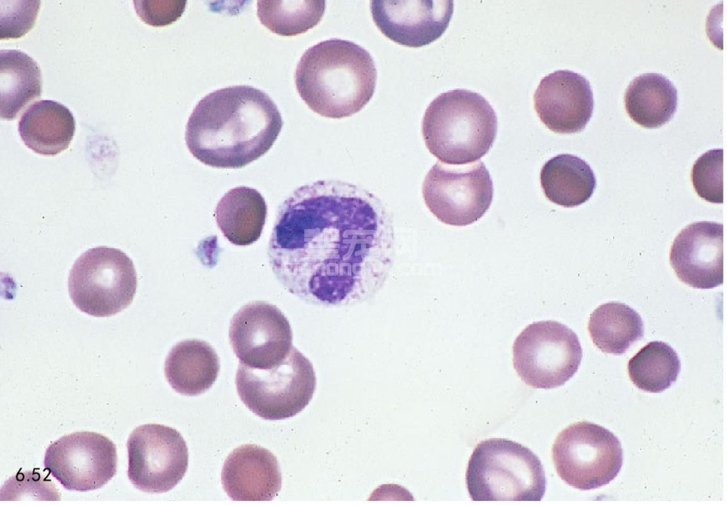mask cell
I'll return each mask as SVG.
<instances>
[{"label": "cell", "instance_id": "6da1fadb", "mask_svg": "<svg viewBox=\"0 0 727 506\" xmlns=\"http://www.w3.org/2000/svg\"><path fill=\"white\" fill-rule=\"evenodd\" d=\"M268 256L278 281L303 301L359 303L381 289L393 266L392 215L360 186L316 181L280 206Z\"/></svg>", "mask_w": 727, "mask_h": 506}, {"label": "cell", "instance_id": "7a4b0ae2", "mask_svg": "<svg viewBox=\"0 0 727 506\" xmlns=\"http://www.w3.org/2000/svg\"><path fill=\"white\" fill-rule=\"evenodd\" d=\"M283 125L264 91L247 85L215 90L203 97L186 125L190 152L205 165L241 168L265 154Z\"/></svg>", "mask_w": 727, "mask_h": 506}, {"label": "cell", "instance_id": "3957f363", "mask_svg": "<svg viewBox=\"0 0 727 506\" xmlns=\"http://www.w3.org/2000/svg\"><path fill=\"white\" fill-rule=\"evenodd\" d=\"M376 79L370 53L354 42L337 38L305 50L295 73L301 99L314 112L330 118L360 111L372 98Z\"/></svg>", "mask_w": 727, "mask_h": 506}, {"label": "cell", "instance_id": "277c9868", "mask_svg": "<svg viewBox=\"0 0 727 506\" xmlns=\"http://www.w3.org/2000/svg\"><path fill=\"white\" fill-rule=\"evenodd\" d=\"M496 114L481 94L454 89L427 106L422 133L430 152L442 163L465 164L484 156L496 136Z\"/></svg>", "mask_w": 727, "mask_h": 506}, {"label": "cell", "instance_id": "5b68a950", "mask_svg": "<svg viewBox=\"0 0 727 506\" xmlns=\"http://www.w3.org/2000/svg\"><path fill=\"white\" fill-rule=\"evenodd\" d=\"M466 483L474 501H540L546 478L530 449L506 439L479 443L470 457Z\"/></svg>", "mask_w": 727, "mask_h": 506}, {"label": "cell", "instance_id": "8992f818", "mask_svg": "<svg viewBox=\"0 0 727 506\" xmlns=\"http://www.w3.org/2000/svg\"><path fill=\"white\" fill-rule=\"evenodd\" d=\"M317 380L310 360L293 347L286 358L269 369L239 364L236 376L238 394L246 406L265 420L292 417L312 398Z\"/></svg>", "mask_w": 727, "mask_h": 506}, {"label": "cell", "instance_id": "52a82bcc", "mask_svg": "<svg viewBox=\"0 0 727 506\" xmlns=\"http://www.w3.org/2000/svg\"><path fill=\"white\" fill-rule=\"evenodd\" d=\"M137 288L132 260L121 250L104 246L84 252L69 275L70 298L82 312L110 317L127 308Z\"/></svg>", "mask_w": 727, "mask_h": 506}, {"label": "cell", "instance_id": "ba28073f", "mask_svg": "<svg viewBox=\"0 0 727 506\" xmlns=\"http://www.w3.org/2000/svg\"><path fill=\"white\" fill-rule=\"evenodd\" d=\"M552 459L558 476L567 484L589 490L608 484L617 476L623 455L613 433L599 425L581 421L558 434Z\"/></svg>", "mask_w": 727, "mask_h": 506}, {"label": "cell", "instance_id": "9c48e42d", "mask_svg": "<svg viewBox=\"0 0 727 506\" xmlns=\"http://www.w3.org/2000/svg\"><path fill=\"white\" fill-rule=\"evenodd\" d=\"M513 366L527 385L551 389L563 386L577 371L582 349L576 334L557 321L528 325L513 346Z\"/></svg>", "mask_w": 727, "mask_h": 506}, {"label": "cell", "instance_id": "30bf717a", "mask_svg": "<svg viewBox=\"0 0 727 506\" xmlns=\"http://www.w3.org/2000/svg\"><path fill=\"white\" fill-rule=\"evenodd\" d=\"M422 196L430 212L442 223L466 226L480 219L493 196L490 174L482 162L470 164L437 162L427 174Z\"/></svg>", "mask_w": 727, "mask_h": 506}, {"label": "cell", "instance_id": "8fae6325", "mask_svg": "<svg viewBox=\"0 0 727 506\" xmlns=\"http://www.w3.org/2000/svg\"><path fill=\"white\" fill-rule=\"evenodd\" d=\"M128 476L138 490L163 493L173 489L188 467V449L180 433L159 424L137 427L127 441Z\"/></svg>", "mask_w": 727, "mask_h": 506}, {"label": "cell", "instance_id": "7c38bea8", "mask_svg": "<svg viewBox=\"0 0 727 506\" xmlns=\"http://www.w3.org/2000/svg\"><path fill=\"white\" fill-rule=\"evenodd\" d=\"M44 466L69 490L102 488L116 473V448L108 437L94 432L65 435L46 449Z\"/></svg>", "mask_w": 727, "mask_h": 506}, {"label": "cell", "instance_id": "4fadbf2b", "mask_svg": "<svg viewBox=\"0 0 727 506\" xmlns=\"http://www.w3.org/2000/svg\"><path fill=\"white\" fill-rule=\"evenodd\" d=\"M229 336L240 363L257 369L278 366L293 347L288 320L276 306L263 301L240 308L231 320Z\"/></svg>", "mask_w": 727, "mask_h": 506}, {"label": "cell", "instance_id": "5bb4252c", "mask_svg": "<svg viewBox=\"0 0 727 506\" xmlns=\"http://www.w3.org/2000/svg\"><path fill=\"white\" fill-rule=\"evenodd\" d=\"M373 20L390 40L410 47H420L440 38L453 14V1L373 0Z\"/></svg>", "mask_w": 727, "mask_h": 506}, {"label": "cell", "instance_id": "9a60e30c", "mask_svg": "<svg viewBox=\"0 0 727 506\" xmlns=\"http://www.w3.org/2000/svg\"><path fill=\"white\" fill-rule=\"evenodd\" d=\"M533 100L542 123L561 134L576 133L585 128L594 106L589 81L568 69L557 70L542 78Z\"/></svg>", "mask_w": 727, "mask_h": 506}, {"label": "cell", "instance_id": "2e32d148", "mask_svg": "<svg viewBox=\"0 0 727 506\" xmlns=\"http://www.w3.org/2000/svg\"><path fill=\"white\" fill-rule=\"evenodd\" d=\"M723 227L721 223H691L675 237L669 261L680 281L694 288L710 289L723 281Z\"/></svg>", "mask_w": 727, "mask_h": 506}, {"label": "cell", "instance_id": "e0dca14e", "mask_svg": "<svg viewBox=\"0 0 727 506\" xmlns=\"http://www.w3.org/2000/svg\"><path fill=\"white\" fill-rule=\"evenodd\" d=\"M222 483L235 501H270L278 493L282 476L276 457L254 444L242 445L227 456Z\"/></svg>", "mask_w": 727, "mask_h": 506}, {"label": "cell", "instance_id": "ac0fdd59", "mask_svg": "<svg viewBox=\"0 0 727 506\" xmlns=\"http://www.w3.org/2000/svg\"><path fill=\"white\" fill-rule=\"evenodd\" d=\"M20 137L32 151L55 156L68 148L75 132L72 113L63 104L42 100L32 104L18 125Z\"/></svg>", "mask_w": 727, "mask_h": 506}, {"label": "cell", "instance_id": "d6986e66", "mask_svg": "<svg viewBox=\"0 0 727 506\" xmlns=\"http://www.w3.org/2000/svg\"><path fill=\"white\" fill-rule=\"evenodd\" d=\"M219 360L214 349L201 340H185L176 344L165 361V376L170 386L185 395H197L214 383L219 371Z\"/></svg>", "mask_w": 727, "mask_h": 506}, {"label": "cell", "instance_id": "ffe728a7", "mask_svg": "<svg viewBox=\"0 0 727 506\" xmlns=\"http://www.w3.org/2000/svg\"><path fill=\"white\" fill-rule=\"evenodd\" d=\"M267 206L256 189L238 186L219 200L214 211L217 226L232 244L249 245L257 241L264 227Z\"/></svg>", "mask_w": 727, "mask_h": 506}, {"label": "cell", "instance_id": "44dd1931", "mask_svg": "<svg viewBox=\"0 0 727 506\" xmlns=\"http://www.w3.org/2000/svg\"><path fill=\"white\" fill-rule=\"evenodd\" d=\"M624 103L628 115L635 123L646 128H656L673 117L677 106V91L664 75L645 73L628 84Z\"/></svg>", "mask_w": 727, "mask_h": 506}, {"label": "cell", "instance_id": "7402d4cb", "mask_svg": "<svg viewBox=\"0 0 727 506\" xmlns=\"http://www.w3.org/2000/svg\"><path fill=\"white\" fill-rule=\"evenodd\" d=\"M43 79L37 62L18 50L0 51L1 118L14 120L33 100L40 97Z\"/></svg>", "mask_w": 727, "mask_h": 506}, {"label": "cell", "instance_id": "603a6c76", "mask_svg": "<svg viewBox=\"0 0 727 506\" xmlns=\"http://www.w3.org/2000/svg\"><path fill=\"white\" fill-rule=\"evenodd\" d=\"M540 184L546 198L566 208L587 201L594 192L596 181L589 164L570 154L549 159L540 172Z\"/></svg>", "mask_w": 727, "mask_h": 506}, {"label": "cell", "instance_id": "cb8c5ba5", "mask_svg": "<svg viewBox=\"0 0 727 506\" xmlns=\"http://www.w3.org/2000/svg\"><path fill=\"white\" fill-rule=\"evenodd\" d=\"M588 330L594 345L605 353L621 355L644 334L640 315L619 302L600 305L591 313Z\"/></svg>", "mask_w": 727, "mask_h": 506}, {"label": "cell", "instance_id": "d4e9b609", "mask_svg": "<svg viewBox=\"0 0 727 506\" xmlns=\"http://www.w3.org/2000/svg\"><path fill=\"white\" fill-rule=\"evenodd\" d=\"M680 369L677 353L661 341L647 344L628 364V376L633 384L650 393L669 388L676 381Z\"/></svg>", "mask_w": 727, "mask_h": 506}, {"label": "cell", "instance_id": "484cf974", "mask_svg": "<svg viewBox=\"0 0 727 506\" xmlns=\"http://www.w3.org/2000/svg\"><path fill=\"white\" fill-rule=\"evenodd\" d=\"M325 1H258L261 23L282 36H295L316 26L325 11Z\"/></svg>", "mask_w": 727, "mask_h": 506}, {"label": "cell", "instance_id": "4316f807", "mask_svg": "<svg viewBox=\"0 0 727 506\" xmlns=\"http://www.w3.org/2000/svg\"><path fill=\"white\" fill-rule=\"evenodd\" d=\"M723 149L709 150L692 167L691 179L697 194L714 203H722Z\"/></svg>", "mask_w": 727, "mask_h": 506}, {"label": "cell", "instance_id": "83f0119b", "mask_svg": "<svg viewBox=\"0 0 727 506\" xmlns=\"http://www.w3.org/2000/svg\"><path fill=\"white\" fill-rule=\"evenodd\" d=\"M1 1L0 39L19 38L34 26L40 1Z\"/></svg>", "mask_w": 727, "mask_h": 506}, {"label": "cell", "instance_id": "f1b7e54d", "mask_svg": "<svg viewBox=\"0 0 727 506\" xmlns=\"http://www.w3.org/2000/svg\"><path fill=\"white\" fill-rule=\"evenodd\" d=\"M138 17L152 26H164L175 21L183 13L186 1H133Z\"/></svg>", "mask_w": 727, "mask_h": 506}]
</instances>
